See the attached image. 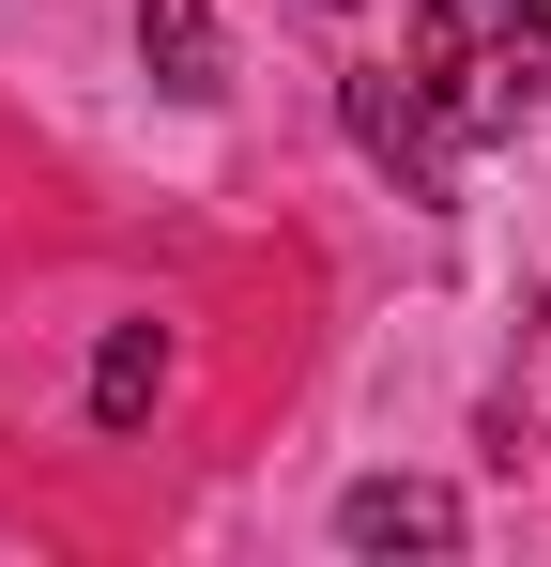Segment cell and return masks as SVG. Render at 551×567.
<instances>
[{"label": "cell", "instance_id": "obj_1", "mask_svg": "<svg viewBox=\"0 0 551 567\" xmlns=\"http://www.w3.org/2000/svg\"><path fill=\"white\" fill-rule=\"evenodd\" d=\"M414 93L445 138H521L551 93V16L537 0H414Z\"/></svg>", "mask_w": 551, "mask_h": 567}, {"label": "cell", "instance_id": "obj_2", "mask_svg": "<svg viewBox=\"0 0 551 567\" xmlns=\"http://www.w3.org/2000/svg\"><path fill=\"white\" fill-rule=\"evenodd\" d=\"M353 138H367L414 199H445V123H429V93H414V78H353Z\"/></svg>", "mask_w": 551, "mask_h": 567}, {"label": "cell", "instance_id": "obj_3", "mask_svg": "<svg viewBox=\"0 0 551 567\" xmlns=\"http://www.w3.org/2000/svg\"><path fill=\"white\" fill-rule=\"evenodd\" d=\"M337 537H353V553H445L459 506H445V491H414V475H367L353 506H337Z\"/></svg>", "mask_w": 551, "mask_h": 567}, {"label": "cell", "instance_id": "obj_4", "mask_svg": "<svg viewBox=\"0 0 551 567\" xmlns=\"http://www.w3.org/2000/svg\"><path fill=\"white\" fill-rule=\"evenodd\" d=\"M154 383H169V338H154V322H123V338H107V369H92V414H107V430H138V414H154Z\"/></svg>", "mask_w": 551, "mask_h": 567}, {"label": "cell", "instance_id": "obj_5", "mask_svg": "<svg viewBox=\"0 0 551 567\" xmlns=\"http://www.w3.org/2000/svg\"><path fill=\"white\" fill-rule=\"evenodd\" d=\"M138 47H154V78H169V93H215V16H199V0H154V16H138Z\"/></svg>", "mask_w": 551, "mask_h": 567}]
</instances>
